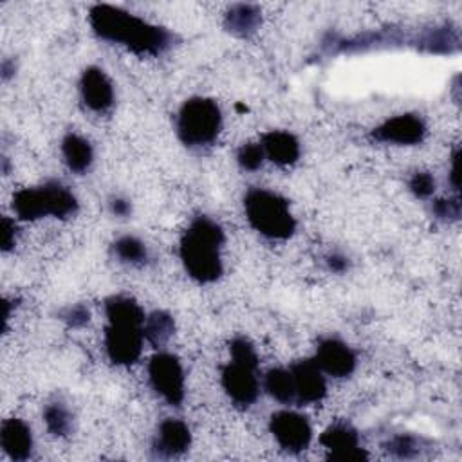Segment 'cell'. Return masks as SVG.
Masks as SVG:
<instances>
[{
    "mask_svg": "<svg viewBox=\"0 0 462 462\" xmlns=\"http://www.w3.org/2000/svg\"><path fill=\"white\" fill-rule=\"evenodd\" d=\"M112 253L121 263H126V265H144L150 258V253L144 242L132 235H123L116 238L112 244Z\"/></svg>",
    "mask_w": 462,
    "mask_h": 462,
    "instance_id": "22",
    "label": "cell"
},
{
    "mask_svg": "<svg viewBox=\"0 0 462 462\" xmlns=\"http://www.w3.org/2000/svg\"><path fill=\"white\" fill-rule=\"evenodd\" d=\"M327 267L332 273H345L350 267V260L341 253H332L327 256Z\"/></svg>",
    "mask_w": 462,
    "mask_h": 462,
    "instance_id": "32",
    "label": "cell"
},
{
    "mask_svg": "<svg viewBox=\"0 0 462 462\" xmlns=\"http://www.w3.org/2000/svg\"><path fill=\"white\" fill-rule=\"evenodd\" d=\"M408 188L417 199H428L435 191V179L430 171H415L408 180Z\"/></svg>",
    "mask_w": 462,
    "mask_h": 462,
    "instance_id": "27",
    "label": "cell"
},
{
    "mask_svg": "<svg viewBox=\"0 0 462 462\" xmlns=\"http://www.w3.org/2000/svg\"><path fill=\"white\" fill-rule=\"evenodd\" d=\"M263 388L278 402H294V386L289 368H271L263 375Z\"/></svg>",
    "mask_w": 462,
    "mask_h": 462,
    "instance_id": "23",
    "label": "cell"
},
{
    "mask_svg": "<svg viewBox=\"0 0 462 462\" xmlns=\"http://www.w3.org/2000/svg\"><path fill=\"white\" fill-rule=\"evenodd\" d=\"M0 446L11 460H27L32 453V431L22 419H5L0 426Z\"/></svg>",
    "mask_w": 462,
    "mask_h": 462,
    "instance_id": "17",
    "label": "cell"
},
{
    "mask_svg": "<svg viewBox=\"0 0 462 462\" xmlns=\"http://www.w3.org/2000/svg\"><path fill=\"white\" fill-rule=\"evenodd\" d=\"M411 45L428 54H453L460 49V34L451 23L431 25L413 36Z\"/></svg>",
    "mask_w": 462,
    "mask_h": 462,
    "instance_id": "16",
    "label": "cell"
},
{
    "mask_svg": "<svg viewBox=\"0 0 462 462\" xmlns=\"http://www.w3.org/2000/svg\"><path fill=\"white\" fill-rule=\"evenodd\" d=\"M428 134L426 123L417 114H399L388 117L379 126L372 130V137L379 143L397 144V146H413L424 141Z\"/></svg>",
    "mask_w": 462,
    "mask_h": 462,
    "instance_id": "10",
    "label": "cell"
},
{
    "mask_svg": "<svg viewBox=\"0 0 462 462\" xmlns=\"http://www.w3.org/2000/svg\"><path fill=\"white\" fill-rule=\"evenodd\" d=\"M383 449L395 458H413L420 453V440L410 433H399L390 437Z\"/></svg>",
    "mask_w": 462,
    "mask_h": 462,
    "instance_id": "25",
    "label": "cell"
},
{
    "mask_svg": "<svg viewBox=\"0 0 462 462\" xmlns=\"http://www.w3.org/2000/svg\"><path fill=\"white\" fill-rule=\"evenodd\" d=\"M144 339L153 346H162L175 332V319L166 310H153L144 318Z\"/></svg>",
    "mask_w": 462,
    "mask_h": 462,
    "instance_id": "21",
    "label": "cell"
},
{
    "mask_svg": "<svg viewBox=\"0 0 462 462\" xmlns=\"http://www.w3.org/2000/svg\"><path fill=\"white\" fill-rule=\"evenodd\" d=\"M265 159L278 166H291L300 159L298 139L285 130H271L260 141Z\"/></svg>",
    "mask_w": 462,
    "mask_h": 462,
    "instance_id": "18",
    "label": "cell"
},
{
    "mask_svg": "<svg viewBox=\"0 0 462 462\" xmlns=\"http://www.w3.org/2000/svg\"><path fill=\"white\" fill-rule=\"evenodd\" d=\"M13 72H14V63L9 60H4L2 61V78L9 79V76H13Z\"/></svg>",
    "mask_w": 462,
    "mask_h": 462,
    "instance_id": "33",
    "label": "cell"
},
{
    "mask_svg": "<svg viewBox=\"0 0 462 462\" xmlns=\"http://www.w3.org/2000/svg\"><path fill=\"white\" fill-rule=\"evenodd\" d=\"M224 229L206 215L195 217L180 236L179 256L186 273L199 283H213L224 273Z\"/></svg>",
    "mask_w": 462,
    "mask_h": 462,
    "instance_id": "3",
    "label": "cell"
},
{
    "mask_svg": "<svg viewBox=\"0 0 462 462\" xmlns=\"http://www.w3.org/2000/svg\"><path fill=\"white\" fill-rule=\"evenodd\" d=\"M269 431L278 446L289 453H301L310 446L312 428L305 415L294 410H278L269 417Z\"/></svg>",
    "mask_w": 462,
    "mask_h": 462,
    "instance_id": "9",
    "label": "cell"
},
{
    "mask_svg": "<svg viewBox=\"0 0 462 462\" xmlns=\"http://www.w3.org/2000/svg\"><path fill=\"white\" fill-rule=\"evenodd\" d=\"M0 231H2V251L7 253L14 247L16 244V224L14 220H11L9 217H2V224H0Z\"/></svg>",
    "mask_w": 462,
    "mask_h": 462,
    "instance_id": "30",
    "label": "cell"
},
{
    "mask_svg": "<svg viewBox=\"0 0 462 462\" xmlns=\"http://www.w3.org/2000/svg\"><path fill=\"white\" fill-rule=\"evenodd\" d=\"M61 155L67 168L74 173H85L94 162L92 144L72 132L61 139Z\"/></svg>",
    "mask_w": 462,
    "mask_h": 462,
    "instance_id": "20",
    "label": "cell"
},
{
    "mask_svg": "<svg viewBox=\"0 0 462 462\" xmlns=\"http://www.w3.org/2000/svg\"><path fill=\"white\" fill-rule=\"evenodd\" d=\"M79 96L88 110L105 114L114 105V85L103 69L92 65L81 72Z\"/></svg>",
    "mask_w": 462,
    "mask_h": 462,
    "instance_id": "14",
    "label": "cell"
},
{
    "mask_svg": "<svg viewBox=\"0 0 462 462\" xmlns=\"http://www.w3.org/2000/svg\"><path fill=\"white\" fill-rule=\"evenodd\" d=\"M148 381L152 390L170 406H180L186 395L184 368L177 356L157 352L148 363Z\"/></svg>",
    "mask_w": 462,
    "mask_h": 462,
    "instance_id": "8",
    "label": "cell"
},
{
    "mask_svg": "<svg viewBox=\"0 0 462 462\" xmlns=\"http://www.w3.org/2000/svg\"><path fill=\"white\" fill-rule=\"evenodd\" d=\"M13 211L20 220H40L43 217L69 218L76 215L79 202L60 180H47L40 186L22 188L13 195Z\"/></svg>",
    "mask_w": 462,
    "mask_h": 462,
    "instance_id": "6",
    "label": "cell"
},
{
    "mask_svg": "<svg viewBox=\"0 0 462 462\" xmlns=\"http://www.w3.org/2000/svg\"><path fill=\"white\" fill-rule=\"evenodd\" d=\"M294 386V402L316 404L327 395V379L314 359H301L289 366Z\"/></svg>",
    "mask_w": 462,
    "mask_h": 462,
    "instance_id": "11",
    "label": "cell"
},
{
    "mask_svg": "<svg viewBox=\"0 0 462 462\" xmlns=\"http://www.w3.org/2000/svg\"><path fill=\"white\" fill-rule=\"evenodd\" d=\"M263 161L265 153L260 143H244L236 152V162L244 171H256Z\"/></svg>",
    "mask_w": 462,
    "mask_h": 462,
    "instance_id": "26",
    "label": "cell"
},
{
    "mask_svg": "<svg viewBox=\"0 0 462 462\" xmlns=\"http://www.w3.org/2000/svg\"><path fill=\"white\" fill-rule=\"evenodd\" d=\"M105 316L106 357L117 366L134 365L143 352L144 310L134 298L116 294L105 300Z\"/></svg>",
    "mask_w": 462,
    "mask_h": 462,
    "instance_id": "2",
    "label": "cell"
},
{
    "mask_svg": "<svg viewBox=\"0 0 462 462\" xmlns=\"http://www.w3.org/2000/svg\"><path fill=\"white\" fill-rule=\"evenodd\" d=\"M88 22L99 40L121 45L139 56H161L171 49L175 40L166 27L108 4L92 5Z\"/></svg>",
    "mask_w": 462,
    "mask_h": 462,
    "instance_id": "1",
    "label": "cell"
},
{
    "mask_svg": "<svg viewBox=\"0 0 462 462\" xmlns=\"http://www.w3.org/2000/svg\"><path fill=\"white\" fill-rule=\"evenodd\" d=\"M231 359L222 368V388L226 395L240 408H249L254 404L260 393V379H258V354L253 343L236 336L229 341Z\"/></svg>",
    "mask_w": 462,
    "mask_h": 462,
    "instance_id": "4",
    "label": "cell"
},
{
    "mask_svg": "<svg viewBox=\"0 0 462 462\" xmlns=\"http://www.w3.org/2000/svg\"><path fill=\"white\" fill-rule=\"evenodd\" d=\"M244 211L249 226L265 238L287 240L296 231V218L289 200L276 191L253 188L244 197Z\"/></svg>",
    "mask_w": 462,
    "mask_h": 462,
    "instance_id": "5",
    "label": "cell"
},
{
    "mask_svg": "<svg viewBox=\"0 0 462 462\" xmlns=\"http://www.w3.org/2000/svg\"><path fill=\"white\" fill-rule=\"evenodd\" d=\"M460 211H462V206H460L458 195L448 197V199H437L433 202V215L440 220H446V222L458 220Z\"/></svg>",
    "mask_w": 462,
    "mask_h": 462,
    "instance_id": "28",
    "label": "cell"
},
{
    "mask_svg": "<svg viewBox=\"0 0 462 462\" xmlns=\"http://www.w3.org/2000/svg\"><path fill=\"white\" fill-rule=\"evenodd\" d=\"M262 23V11L254 4H235L224 14V27L236 38L253 36Z\"/></svg>",
    "mask_w": 462,
    "mask_h": 462,
    "instance_id": "19",
    "label": "cell"
},
{
    "mask_svg": "<svg viewBox=\"0 0 462 462\" xmlns=\"http://www.w3.org/2000/svg\"><path fill=\"white\" fill-rule=\"evenodd\" d=\"M321 446L327 449L330 460H363L366 451L361 446V439L356 428L346 422L330 424L319 437Z\"/></svg>",
    "mask_w": 462,
    "mask_h": 462,
    "instance_id": "12",
    "label": "cell"
},
{
    "mask_svg": "<svg viewBox=\"0 0 462 462\" xmlns=\"http://www.w3.org/2000/svg\"><path fill=\"white\" fill-rule=\"evenodd\" d=\"M175 128L186 148L202 150L211 146L222 128V112L218 103L202 96L186 99L177 112Z\"/></svg>",
    "mask_w": 462,
    "mask_h": 462,
    "instance_id": "7",
    "label": "cell"
},
{
    "mask_svg": "<svg viewBox=\"0 0 462 462\" xmlns=\"http://www.w3.org/2000/svg\"><path fill=\"white\" fill-rule=\"evenodd\" d=\"M60 319L70 328H81L90 321V310L83 303L69 305L60 312Z\"/></svg>",
    "mask_w": 462,
    "mask_h": 462,
    "instance_id": "29",
    "label": "cell"
},
{
    "mask_svg": "<svg viewBox=\"0 0 462 462\" xmlns=\"http://www.w3.org/2000/svg\"><path fill=\"white\" fill-rule=\"evenodd\" d=\"M314 363L321 368L323 374L341 379L352 375L357 365L354 350L337 337H325L318 343Z\"/></svg>",
    "mask_w": 462,
    "mask_h": 462,
    "instance_id": "13",
    "label": "cell"
},
{
    "mask_svg": "<svg viewBox=\"0 0 462 462\" xmlns=\"http://www.w3.org/2000/svg\"><path fill=\"white\" fill-rule=\"evenodd\" d=\"M108 209H110V213L114 215V217H119V218H125V217H128L130 213H132V204H130V200L128 199H125V197H112L110 199V202H108Z\"/></svg>",
    "mask_w": 462,
    "mask_h": 462,
    "instance_id": "31",
    "label": "cell"
},
{
    "mask_svg": "<svg viewBox=\"0 0 462 462\" xmlns=\"http://www.w3.org/2000/svg\"><path fill=\"white\" fill-rule=\"evenodd\" d=\"M43 422L54 437H67L72 431V413L61 401H52L43 408Z\"/></svg>",
    "mask_w": 462,
    "mask_h": 462,
    "instance_id": "24",
    "label": "cell"
},
{
    "mask_svg": "<svg viewBox=\"0 0 462 462\" xmlns=\"http://www.w3.org/2000/svg\"><path fill=\"white\" fill-rule=\"evenodd\" d=\"M191 446V431L180 419L168 417L159 422L152 440V451L159 458H173L186 453Z\"/></svg>",
    "mask_w": 462,
    "mask_h": 462,
    "instance_id": "15",
    "label": "cell"
}]
</instances>
